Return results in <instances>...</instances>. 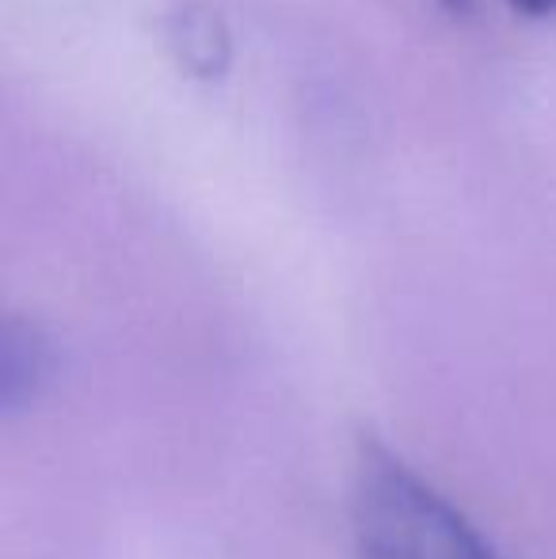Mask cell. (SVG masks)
I'll return each instance as SVG.
<instances>
[{"label": "cell", "instance_id": "277c9868", "mask_svg": "<svg viewBox=\"0 0 556 559\" xmlns=\"http://www.w3.org/2000/svg\"><path fill=\"white\" fill-rule=\"evenodd\" d=\"M511 4L522 8V12H530V15H545L556 8V0H511Z\"/></svg>", "mask_w": 556, "mask_h": 559}, {"label": "cell", "instance_id": "3957f363", "mask_svg": "<svg viewBox=\"0 0 556 559\" xmlns=\"http://www.w3.org/2000/svg\"><path fill=\"white\" fill-rule=\"evenodd\" d=\"M171 50L179 53L191 73L214 76L222 73L225 58H229V35H225V23L214 8L206 4H184L168 23Z\"/></svg>", "mask_w": 556, "mask_h": 559}, {"label": "cell", "instance_id": "7a4b0ae2", "mask_svg": "<svg viewBox=\"0 0 556 559\" xmlns=\"http://www.w3.org/2000/svg\"><path fill=\"white\" fill-rule=\"evenodd\" d=\"M54 373V346L35 324L0 317V419L43 396Z\"/></svg>", "mask_w": 556, "mask_h": 559}, {"label": "cell", "instance_id": "6da1fadb", "mask_svg": "<svg viewBox=\"0 0 556 559\" xmlns=\"http://www.w3.org/2000/svg\"><path fill=\"white\" fill-rule=\"evenodd\" d=\"M351 518L358 559H499L458 507L378 442L358 456Z\"/></svg>", "mask_w": 556, "mask_h": 559}, {"label": "cell", "instance_id": "5b68a950", "mask_svg": "<svg viewBox=\"0 0 556 559\" xmlns=\"http://www.w3.org/2000/svg\"><path fill=\"white\" fill-rule=\"evenodd\" d=\"M446 4H453V8H469V0H446Z\"/></svg>", "mask_w": 556, "mask_h": 559}]
</instances>
